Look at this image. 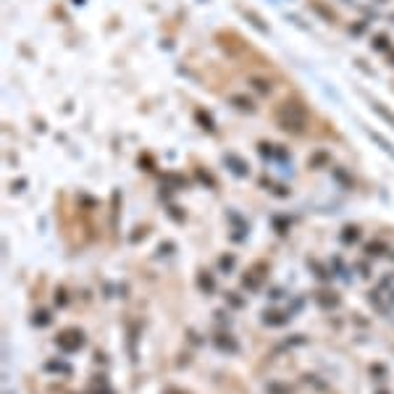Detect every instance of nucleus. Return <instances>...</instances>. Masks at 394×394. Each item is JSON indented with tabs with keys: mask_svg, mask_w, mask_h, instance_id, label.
Listing matches in <instances>:
<instances>
[{
	"mask_svg": "<svg viewBox=\"0 0 394 394\" xmlns=\"http://www.w3.org/2000/svg\"><path fill=\"white\" fill-rule=\"evenodd\" d=\"M197 287H200V292H203V294H213V292H216V279H213L210 271L203 268L197 274Z\"/></svg>",
	"mask_w": 394,
	"mask_h": 394,
	"instance_id": "8",
	"label": "nucleus"
},
{
	"mask_svg": "<svg viewBox=\"0 0 394 394\" xmlns=\"http://www.w3.org/2000/svg\"><path fill=\"white\" fill-rule=\"evenodd\" d=\"M368 373H371L373 378H384L386 376V365L384 363H373L371 368H368Z\"/></svg>",
	"mask_w": 394,
	"mask_h": 394,
	"instance_id": "21",
	"label": "nucleus"
},
{
	"mask_svg": "<svg viewBox=\"0 0 394 394\" xmlns=\"http://www.w3.org/2000/svg\"><path fill=\"white\" fill-rule=\"evenodd\" d=\"M213 318H216V321H223V326H229V318H226V313H221V310H216V313H213Z\"/></svg>",
	"mask_w": 394,
	"mask_h": 394,
	"instance_id": "31",
	"label": "nucleus"
},
{
	"mask_svg": "<svg viewBox=\"0 0 394 394\" xmlns=\"http://www.w3.org/2000/svg\"><path fill=\"white\" fill-rule=\"evenodd\" d=\"M315 300H318V305L321 308H324V310H337L339 308V294L337 292H331V289H328L326 287V292H324V289H321V292H315Z\"/></svg>",
	"mask_w": 394,
	"mask_h": 394,
	"instance_id": "6",
	"label": "nucleus"
},
{
	"mask_svg": "<svg viewBox=\"0 0 394 394\" xmlns=\"http://www.w3.org/2000/svg\"><path fill=\"white\" fill-rule=\"evenodd\" d=\"M281 297L287 300V289H284V287H274V289H268V300H271V302L281 300Z\"/></svg>",
	"mask_w": 394,
	"mask_h": 394,
	"instance_id": "23",
	"label": "nucleus"
},
{
	"mask_svg": "<svg viewBox=\"0 0 394 394\" xmlns=\"http://www.w3.org/2000/svg\"><path fill=\"white\" fill-rule=\"evenodd\" d=\"M279 350H292V347H302L308 344V337H302V334H294V337H287L284 342H279Z\"/></svg>",
	"mask_w": 394,
	"mask_h": 394,
	"instance_id": "13",
	"label": "nucleus"
},
{
	"mask_svg": "<svg viewBox=\"0 0 394 394\" xmlns=\"http://www.w3.org/2000/svg\"><path fill=\"white\" fill-rule=\"evenodd\" d=\"M266 394H292V389H289V384L271 381V384H266Z\"/></svg>",
	"mask_w": 394,
	"mask_h": 394,
	"instance_id": "16",
	"label": "nucleus"
},
{
	"mask_svg": "<svg viewBox=\"0 0 394 394\" xmlns=\"http://www.w3.org/2000/svg\"><path fill=\"white\" fill-rule=\"evenodd\" d=\"M260 321L266 326H271V328H281V326L289 324V313H284V310H279V308H266L260 313Z\"/></svg>",
	"mask_w": 394,
	"mask_h": 394,
	"instance_id": "3",
	"label": "nucleus"
},
{
	"mask_svg": "<svg viewBox=\"0 0 394 394\" xmlns=\"http://www.w3.org/2000/svg\"><path fill=\"white\" fill-rule=\"evenodd\" d=\"M45 371H48V373H63V376H69L71 365L66 363V360H48V363H45Z\"/></svg>",
	"mask_w": 394,
	"mask_h": 394,
	"instance_id": "12",
	"label": "nucleus"
},
{
	"mask_svg": "<svg viewBox=\"0 0 394 394\" xmlns=\"http://www.w3.org/2000/svg\"><path fill=\"white\" fill-rule=\"evenodd\" d=\"M284 216H274V226H276V231H279V234H284V231H287V226H289V221H281Z\"/></svg>",
	"mask_w": 394,
	"mask_h": 394,
	"instance_id": "26",
	"label": "nucleus"
},
{
	"mask_svg": "<svg viewBox=\"0 0 394 394\" xmlns=\"http://www.w3.org/2000/svg\"><path fill=\"white\" fill-rule=\"evenodd\" d=\"M82 342H85V334H82L79 328H66V331H61L55 337V344L61 347L63 352H76L82 347Z\"/></svg>",
	"mask_w": 394,
	"mask_h": 394,
	"instance_id": "2",
	"label": "nucleus"
},
{
	"mask_svg": "<svg viewBox=\"0 0 394 394\" xmlns=\"http://www.w3.org/2000/svg\"><path fill=\"white\" fill-rule=\"evenodd\" d=\"M231 103H234V105H240V108H244V111H250V113L255 111V103L247 100V98H231Z\"/></svg>",
	"mask_w": 394,
	"mask_h": 394,
	"instance_id": "24",
	"label": "nucleus"
},
{
	"mask_svg": "<svg viewBox=\"0 0 394 394\" xmlns=\"http://www.w3.org/2000/svg\"><path fill=\"white\" fill-rule=\"evenodd\" d=\"M331 271H334V274H337L344 284L352 281V271L344 266V257H342V255H334V257H331Z\"/></svg>",
	"mask_w": 394,
	"mask_h": 394,
	"instance_id": "7",
	"label": "nucleus"
},
{
	"mask_svg": "<svg viewBox=\"0 0 394 394\" xmlns=\"http://www.w3.org/2000/svg\"><path fill=\"white\" fill-rule=\"evenodd\" d=\"M358 271H360V276H365V279H371V266L363 260H358Z\"/></svg>",
	"mask_w": 394,
	"mask_h": 394,
	"instance_id": "28",
	"label": "nucleus"
},
{
	"mask_svg": "<svg viewBox=\"0 0 394 394\" xmlns=\"http://www.w3.org/2000/svg\"><path fill=\"white\" fill-rule=\"evenodd\" d=\"M69 297H66V289H58V305H61V308H66L69 305Z\"/></svg>",
	"mask_w": 394,
	"mask_h": 394,
	"instance_id": "30",
	"label": "nucleus"
},
{
	"mask_svg": "<svg viewBox=\"0 0 394 394\" xmlns=\"http://www.w3.org/2000/svg\"><path fill=\"white\" fill-rule=\"evenodd\" d=\"M371 137H373V142H378V145H381V147H384V150H386V153H389V155H394V147L389 145V142H384V139H381V137H378V134H376V132H371Z\"/></svg>",
	"mask_w": 394,
	"mask_h": 394,
	"instance_id": "25",
	"label": "nucleus"
},
{
	"mask_svg": "<svg viewBox=\"0 0 394 394\" xmlns=\"http://www.w3.org/2000/svg\"><path fill=\"white\" fill-rule=\"evenodd\" d=\"M339 237H342V240H339L342 244H347V247H352V244L360 240V226H344Z\"/></svg>",
	"mask_w": 394,
	"mask_h": 394,
	"instance_id": "10",
	"label": "nucleus"
},
{
	"mask_svg": "<svg viewBox=\"0 0 394 394\" xmlns=\"http://www.w3.org/2000/svg\"><path fill=\"white\" fill-rule=\"evenodd\" d=\"M226 166H229V169H234L237 176H244V173H247V163H240L234 155H226Z\"/></svg>",
	"mask_w": 394,
	"mask_h": 394,
	"instance_id": "17",
	"label": "nucleus"
},
{
	"mask_svg": "<svg viewBox=\"0 0 394 394\" xmlns=\"http://www.w3.org/2000/svg\"><path fill=\"white\" fill-rule=\"evenodd\" d=\"M250 87H253L257 95H268V92H271V82L257 79V76H250Z\"/></svg>",
	"mask_w": 394,
	"mask_h": 394,
	"instance_id": "15",
	"label": "nucleus"
},
{
	"mask_svg": "<svg viewBox=\"0 0 394 394\" xmlns=\"http://www.w3.org/2000/svg\"><path fill=\"white\" fill-rule=\"evenodd\" d=\"M392 287H394V274L381 276V281L376 284V289H378V292H386V289H392Z\"/></svg>",
	"mask_w": 394,
	"mask_h": 394,
	"instance_id": "19",
	"label": "nucleus"
},
{
	"mask_svg": "<svg viewBox=\"0 0 394 394\" xmlns=\"http://www.w3.org/2000/svg\"><path fill=\"white\" fill-rule=\"evenodd\" d=\"M229 216H231V226H242V229H247V223H244V218L240 216V213H234V210H231Z\"/></svg>",
	"mask_w": 394,
	"mask_h": 394,
	"instance_id": "27",
	"label": "nucleus"
},
{
	"mask_svg": "<svg viewBox=\"0 0 394 394\" xmlns=\"http://www.w3.org/2000/svg\"><path fill=\"white\" fill-rule=\"evenodd\" d=\"M213 342H216V347H218V350H223V352H237V350H240V347H237V339H231L229 334H216Z\"/></svg>",
	"mask_w": 394,
	"mask_h": 394,
	"instance_id": "9",
	"label": "nucleus"
},
{
	"mask_svg": "<svg viewBox=\"0 0 394 394\" xmlns=\"http://www.w3.org/2000/svg\"><path fill=\"white\" fill-rule=\"evenodd\" d=\"M50 324V313H48V310H37V313H34V326H48Z\"/></svg>",
	"mask_w": 394,
	"mask_h": 394,
	"instance_id": "20",
	"label": "nucleus"
},
{
	"mask_svg": "<svg viewBox=\"0 0 394 394\" xmlns=\"http://www.w3.org/2000/svg\"><path fill=\"white\" fill-rule=\"evenodd\" d=\"M308 268L313 271L315 281H318L321 287H328V284L334 281V274H331V271H328V268L324 266V263H318V260H315V257H310V260H308Z\"/></svg>",
	"mask_w": 394,
	"mask_h": 394,
	"instance_id": "4",
	"label": "nucleus"
},
{
	"mask_svg": "<svg viewBox=\"0 0 394 394\" xmlns=\"http://www.w3.org/2000/svg\"><path fill=\"white\" fill-rule=\"evenodd\" d=\"M234 266H237V257L231 255V253H226V255L218 257V268H221V274H231Z\"/></svg>",
	"mask_w": 394,
	"mask_h": 394,
	"instance_id": "14",
	"label": "nucleus"
},
{
	"mask_svg": "<svg viewBox=\"0 0 394 394\" xmlns=\"http://www.w3.org/2000/svg\"><path fill=\"white\" fill-rule=\"evenodd\" d=\"M373 394H392V392L384 389V386H376V389H373Z\"/></svg>",
	"mask_w": 394,
	"mask_h": 394,
	"instance_id": "33",
	"label": "nucleus"
},
{
	"mask_svg": "<svg viewBox=\"0 0 394 394\" xmlns=\"http://www.w3.org/2000/svg\"><path fill=\"white\" fill-rule=\"evenodd\" d=\"M386 253H389V247H386L384 240H368V244H365V255L378 257V255H386Z\"/></svg>",
	"mask_w": 394,
	"mask_h": 394,
	"instance_id": "11",
	"label": "nucleus"
},
{
	"mask_svg": "<svg viewBox=\"0 0 394 394\" xmlns=\"http://www.w3.org/2000/svg\"><path fill=\"white\" fill-rule=\"evenodd\" d=\"M279 126L284 132H292V134H300L305 129V108H300L294 100H289L287 105H281L279 111Z\"/></svg>",
	"mask_w": 394,
	"mask_h": 394,
	"instance_id": "1",
	"label": "nucleus"
},
{
	"mask_svg": "<svg viewBox=\"0 0 394 394\" xmlns=\"http://www.w3.org/2000/svg\"><path fill=\"white\" fill-rule=\"evenodd\" d=\"M244 237H247V231H231V242L234 244H242Z\"/></svg>",
	"mask_w": 394,
	"mask_h": 394,
	"instance_id": "29",
	"label": "nucleus"
},
{
	"mask_svg": "<svg viewBox=\"0 0 394 394\" xmlns=\"http://www.w3.org/2000/svg\"><path fill=\"white\" fill-rule=\"evenodd\" d=\"M89 394H113L111 389H89Z\"/></svg>",
	"mask_w": 394,
	"mask_h": 394,
	"instance_id": "32",
	"label": "nucleus"
},
{
	"mask_svg": "<svg viewBox=\"0 0 394 394\" xmlns=\"http://www.w3.org/2000/svg\"><path fill=\"white\" fill-rule=\"evenodd\" d=\"M187 339L192 342V347H203V344H205L203 334H200V337H197V331H195V328H187Z\"/></svg>",
	"mask_w": 394,
	"mask_h": 394,
	"instance_id": "22",
	"label": "nucleus"
},
{
	"mask_svg": "<svg viewBox=\"0 0 394 394\" xmlns=\"http://www.w3.org/2000/svg\"><path fill=\"white\" fill-rule=\"evenodd\" d=\"M226 302H229V308H234V310H240L244 308L247 302H244V297L240 292H226Z\"/></svg>",
	"mask_w": 394,
	"mask_h": 394,
	"instance_id": "18",
	"label": "nucleus"
},
{
	"mask_svg": "<svg viewBox=\"0 0 394 394\" xmlns=\"http://www.w3.org/2000/svg\"><path fill=\"white\" fill-rule=\"evenodd\" d=\"M260 271H266V266H255V268H250V271H244L242 274V287L247 289V292H260L263 289V279H257V274Z\"/></svg>",
	"mask_w": 394,
	"mask_h": 394,
	"instance_id": "5",
	"label": "nucleus"
}]
</instances>
